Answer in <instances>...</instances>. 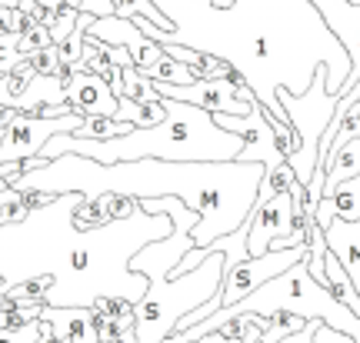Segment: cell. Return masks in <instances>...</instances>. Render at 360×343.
<instances>
[{
    "instance_id": "8fae6325",
    "label": "cell",
    "mask_w": 360,
    "mask_h": 343,
    "mask_svg": "<svg viewBox=\"0 0 360 343\" xmlns=\"http://www.w3.org/2000/svg\"><path fill=\"white\" fill-rule=\"evenodd\" d=\"M323 240H327V250L337 257V264L347 270L354 290L360 293V216L357 220L334 216L323 230Z\"/></svg>"
},
{
    "instance_id": "f546056e",
    "label": "cell",
    "mask_w": 360,
    "mask_h": 343,
    "mask_svg": "<svg viewBox=\"0 0 360 343\" xmlns=\"http://www.w3.org/2000/svg\"><path fill=\"white\" fill-rule=\"evenodd\" d=\"M310 343H354V337H347V333H340V330H334V327L321 323V327L314 330V340Z\"/></svg>"
},
{
    "instance_id": "d4e9b609",
    "label": "cell",
    "mask_w": 360,
    "mask_h": 343,
    "mask_svg": "<svg viewBox=\"0 0 360 343\" xmlns=\"http://www.w3.org/2000/svg\"><path fill=\"white\" fill-rule=\"evenodd\" d=\"M77 13L80 11H74V7H64V11H60V17L51 24V40H53V44H60V40L74 30V24H77Z\"/></svg>"
},
{
    "instance_id": "cb8c5ba5",
    "label": "cell",
    "mask_w": 360,
    "mask_h": 343,
    "mask_svg": "<svg viewBox=\"0 0 360 343\" xmlns=\"http://www.w3.org/2000/svg\"><path fill=\"white\" fill-rule=\"evenodd\" d=\"M4 77H7V87H11V97H20V93H24V87L30 84V80H34V67L27 64V57H24L20 64L13 67V70H7Z\"/></svg>"
},
{
    "instance_id": "6da1fadb",
    "label": "cell",
    "mask_w": 360,
    "mask_h": 343,
    "mask_svg": "<svg viewBox=\"0 0 360 343\" xmlns=\"http://www.w3.org/2000/svg\"><path fill=\"white\" fill-rule=\"evenodd\" d=\"M154 4L174 20V30L164 34L147 17H134L137 30L154 44H180L227 60L237 80L267 110L283 157L294 147V134L287 127L277 90L304 93L317 67H327V93H340L350 77L347 51L310 0H233L231 7H214V0Z\"/></svg>"
},
{
    "instance_id": "2e32d148",
    "label": "cell",
    "mask_w": 360,
    "mask_h": 343,
    "mask_svg": "<svg viewBox=\"0 0 360 343\" xmlns=\"http://www.w3.org/2000/svg\"><path fill=\"white\" fill-rule=\"evenodd\" d=\"M114 13L117 17H127V20H134V17H147V20H150L154 27H160L164 34L174 30V20L164 17V11L157 7L154 0H114Z\"/></svg>"
},
{
    "instance_id": "ffe728a7",
    "label": "cell",
    "mask_w": 360,
    "mask_h": 343,
    "mask_svg": "<svg viewBox=\"0 0 360 343\" xmlns=\"http://www.w3.org/2000/svg\"><path fill=\"white\" fill-rule=\"evenodd\" d=\"M53 40H51V30H47V27L44 24H34V20H30V24H27V30L24 34H17V47H20V53H34V51H40V47H51Z\"/></svg>"
},
{
    "instance_id": "ba28073f",
    "label": "cell",
    "mask_w": 360,
    "mask_h": 343,
    "mask_svg": "<svg viewBox=\"0 0 360 343\" xmlns=\"http://www.w3.org/2000/svg\"><path fill=\"white\" fill-rule=\"evenodd\" d=\"M157 84V93L160 97H174V101H184V103H193L200 107L207 114H247L250 110V101H240L237 97V87L240 80L237 77H214V80H193V84H184V87H174V84Z\"/></svg>"
},
{
    "instance_id": "277c9868",
    "label": "cell",
    "mask_w": 360,
    "mask_h": 343,
    "mask_svg": "<svg viewBox=\"0 0 360 343\" xmlns=\"http://www.w3.org/2000/svg\"><path fill=\"white\" fill-rule=\"evenodd\" d=\"M220 283H224V254L214 247L197 267L180 277H147V293L141 297V304H134L137 343H164L174 333L177 320L210 300L220 290Z\"/></svg>"
},
{
    "instance_id": "d6a6232c",
    "label": "cell",
    "mask_w": 360,
    "mask_h": 343,
    "mask_svg": "<svg viewBox=\"0 0 360 343\" xmlns=\"http://www.w3.org/2000/svg\"><path fill=\"white\" fill-rule=\"evenodd\" d=\"M13 114H17L13 107H0V130H7V124L13 120Z\"/></svg>"
},
{
    "instance_id": "3957f363",
    "label": "cell",
    "mask_w": 360,
    "mask_h": 343,
    "mask_svg": "<svg viewBox=\"0 0 360 343\" xmlns=\"http://www.w3.org/2000/svg\"><path fill=\"white\" fill-rule=\"evenodd\" d=\"M244 150V140L231 130L217 127L214 114H207L193 103L164 97V120L154 127H134L124 137L114 140H80L74 134H53L37 157L53 160L60 153H80L97 164H117V160H170V164H217V160H237Z\"/></svg>"
},
{
    "instance_id": "ac0fdd59",
    "label": "cell",
    "mask_w": 360,
    "mask_h": 343,
    "mask_svg": "<svg viewBox=\"0 0 360 343\" xmlns=\"http://www.w3.org/2000/svg\"><path fill=\"white\" fill-rule=\"evenodd\" d=\"M147 77H150V80H160V84H174V87H184V84L200 80V74H197L191 64H180L174 57H164L160 64H154L147 70Z\"/></svg>"
},
{
    "instance_id": "e575fe53",
    "label": "cell",
    "mask_w": 360,
    "mask_h": 343,
    "mask_svg": "<svg viewBox=\"0 0 360 343\" xmlns=\"http://www.w3.org/2000/svg\"><path fill=\"white\" fill-rule=\"evenodd\" d=\"M347 4H360V0H347Z\"/></svg>"
},
{
    "instance_id": "4dcf8cb0",
    "label": "cell",
    "mask_w": 360,
    "mask_h": 343,
    "mask_svg": "<svg viewBox=\"0 0 360 343\" xmlns=\"http://www.w3.org/2000/svg\"><path fill=\"white\" fill-rule=\"evenodd\" d=\"M37 343H70V340L57 337V333H53V327L47 323V320H37Z\"/></svg>"
},
{
    "instance_id": "836d02e7",
    "label": "cell",
    "mask_w": 360,
    "mask_h": 343,
    "mask_svg": "<svg viewBox=\"0 0 360 343\" xmlns=\"http://www.w3.org/2000/svg\"><path fill=\"white\" fill-rule=\"evenodd\" d=\"M114 343H137V337H134V330H124L120 337H117Z\"/></svg>"
},
{
    "instance_id": "5b68a950",
    "label": "cell",
    "mask_w": 360,
    "mask_h": 343,
    "mask_svg": "<svg viewBox=\"0 0 360 343\" xmlns=\"http://www.w3.org/2000/svg\"><path fill=\"white\" fill-rule=\"evenodd\" d=\"M283 114H287V127L294 134V147L283 157L294 177L307 187L314 170H317V147L327 130V120L337 107V93H327V67H317V74L310 80V87L304 93H290V90H277Z\"/></svg>"
},
{
    "instance_id": "9a60e30c",
    "label": "cell",
    "mask_w": 360,
    "mask_h": 343,
    "mask_svg": "<svg viewBox=\"0 0 360 343\" xmlns=\"http://www.w3.org/2000/svg\"><path fill=\"white\" fill-rule=\"evenodd\" d=\"M130 130H134V124L117 120V117H84V124L77 130H70V134L80 140H114L130 134Z\"/></svg>"
},
{
    "instance_id": "7c38bea8",
    "label": "cell",
    "mask_w": 360,
    "mask_h": 343,
    "mask_svg": "<svg viewBox=\"0 0 360 343\" xmlns=\"http://www.w3.org/2000/svg\"><path fill=\"white\" fill-rule=\"evenodd\" d=\"M40 320H47L57 337H64L70 343H97V330H94V313L90 306H47L40 310Z\"/></svg>"
},
{
    "instance_id": "44dd1931",
    "label": "cell",
    "mask_w": 360,
    "mask_h": 343,
    "mask_svg": "<svg viewBox=\"0 0 360 343\" xmlns=\"http://www.w3.org/2000/svg\"><path fill=\"white\" fill-rule=\"evenodd\" d=\"M27 64L34 67V74H57V67H60V60H57V44L27 53Z\"/></svg>"
},
{
    "instance_id": "7a4b0ae2",
    "label": "cell",
    "mask_w": 360,
    "mask_h": 343,
    "mask_svg": "<svg viewBox=\"0 0 360 343\" xmlns=\"http://www.w3.org/2000/svg\"><path fill=\"white\" fill-rule=\"evenodd\" d=\"M264 180V164L250 160H217V164H170V160H117L97 164L80 153H60L44 160L37 170H27L13 180V190L47 193H84L87 200L101 193L127 197H177L197 210V227L191 230L193 247H207L224 233H233L250 220L257 190Z\"/></svg>"
},
{
    "instance_id": "83f0119b",
    "label": "cell",
    "mask_w": 360,
    "mask_h": 343,
    "mask_svg": "<svg viewBox=\"0 0 360 343\" xmlns=\"http://www.w3.org/2000/svg\"><path fill=\"white\" fill-rule=\"evenodd\" d=\"M94 40H97V37H94ZM97 44H101L103 57H107V60H110L114 67H120V70H124V67H134L127 47H120V44H103V40H97Z\"/></svg>"
},
{
    "instance_id": "d6986e66",
    "label": "cell",
    "mask_w": 360,
    "mask_h": 343,
    "mask_svg": "<svg viewBox=\"0 0 360 343\" xmlns=\"http://www.w3.org/2000/svg\"><path fill=\"white\" fill-rule=\"evenodd\" d=\"M330 197H334V216H340V220H357L360 216V174L344 180Z\"/></svg>"
},
{
    "instance_id": "e0dca14e",
    "label": "cell",
    "mask_w": 360,
    "mask_h": 343,
    "mask_svg": "<svg viewBox=\"0 0 360 343\" xmlns=\"http://www.w3.org/2000/svg\"><path fill=\"white\" fill-rule=\"evenodd\" d=\"M120 84H124L120 97H130V101H137V103L160 101V93H157V84H154V80H150L147 74H141L137 67H124V70H120Z\"/></svg>"
},
{
    "instance_id": "52a82bcc",
    "label": "cell",
    "mask_w": 360,
    "mask_h": 343,
    "mask_svg": "<svg viewBox=\"0 0 360 343\" xmlns=\"http://www.w3.org/2000/svg\"><path fill=\"white\" fill-rule=\"evenodd\" d=\"M307 257V247H287V250H267L260 257H247L233 267H224V283H220V297L224 306L244 300L247 293H254L260 283L274 280L277 273H283L287 267H294L297 260Z\"/></svg>"
},
{
    "instance_id": "5bb4252c",
    "label": "cell",
    "mask_w": 360,
    "mask_h": 343,
    "mask_svg": "<svg viewBox=\"0 0 360 343\" xmlns=\"http://www.w3.org/2000/svg\"><path fill=\"white\" fill-rule=\"evenodd\" d=\"M117 120H127L134 127H154L164 120V97L150 103H137L130 97H117Z\"/></svg>"
},
{
    "instance_id": "7402d4cb",
    "label": "cell",
    "mask_w": 360,
    "mask_h": 343,
    "mask_svg": "<svg viewBox=\"0 0 360 343\" xmlns=\"http://www.w3.org/2000/svg\"><path fill=\"white\" fill-rule=\"evenodd\" d=\"M20 60H24V53L17 47V34H0V77L13 70Z\"/></svg>"
},
{
    "instance_id": "30bf717a",
    "label": "cell",
    "mask_w": 360,
    "mask_h": 343,
    "mask_svg": "<svg viewBox=\"0 0 360 343\" xmlns=\"http://www.w3.org/2000/svg\"><path fill=\"white\" fill-rule=\"evenodd\" d=\"M67 107L80 117H117V97L110 84L97 74H84V70H74L70 84L64 90Z\"/></svg>"
},
{
    "instance_id": "f1b7e54d",
    "label": "cell",
    "mask_w": 360,
    "mask_h": 343,
    "mask_svg": "<svg viewBox=\"0 0 360 343\" xmlns=\"http://www.w3.org/2000/svg\"><path fill=\"white\" fill-rule=\"evenodd\" d=\"M74 11L94 17H114V0H74Z\"/></svg>"
},
{
    "instance_id": "603a6c76",
    "label": "cell",
    "mask_w": 360,
    "mask_h": 343,
    "mask_svg": "<svg viewBox=\"0 0 360 343\" xmlns=\"http://www.w3.org/2000/svg\"><path fill=\"white\" fill-rule=\"evenodd\" d=\"M30 17L20 7H0V34H24Z\"/></svg>"
},
{
    "instance_id": "484cf974",
    "label": "cell",
    "mask_w": 360,
    "mask_h": 343,
    "mask_svg": "<svg viewBox=\"0 0 360 343\" xmlns=\"http://www.w3.org/2000/svg\"><path fill=\"white\" fill-rule=\"evenodd\" d=\"M0 343H37V320L13 327V330H0Z\"/></svg>"
},
{
    "instance_id": "4fadbf2b",
    "label": "cell",
    "mask_w": 360,
    "mask_h": 343,
    "mask_svg": "<svg viewBox=\"0 0 360 343\" xmlns=\"http://www.w3.org/2000/svg\"><path fill=\"white\" fill-rule=\"evenodd\" d=\"M357 174H360V137H354V140H347V143L334 153V160H330L327 174H323L321 197H330V193H334L344 180L357 177Z\"/></svg>"
},
{
    "instance_id": "8992f818",
    "label": "cell",
    "mask_w": 360,
    "mask_h": 343,
    "mask_svg": "<svg viewBox=\"0 0 360 343\" xmlns=\"http://www.w3.org/2000/svg\"><path fill=\"white\" fill-rule=\"evenodd\" d=\"M217 127L231 130L244 140V150L237 153V160H250V164H264V170H274V167H283L281 147H277V137H274V127H270L267 110L260 107L257 101L250 103L247 114H214Z\"/></svg>"
},
{
    "instance_id": "1f68e13d",
    "label": "cell",
    "mask_w": 360,
    "mask_h": 343,
    "mask_svg": "<svg viewBox=\"0 0 360 343\" xmlns=\"http://www.w3.org/2000/svg\"><path fill=\"white\" fill-rule=\"evenodd\" d=\"M0 107H11V87H7V77H0Z\"/></svg>"
},
{
    "instance_id": "9c48e42d",
    "label": "cell",
    "mask_w": 360,
    "mask_h": 343,
    "mask_svg": "<svg viewBox=\"0 0 360 343\" xmlns=\"http://www.w3.org/2000/svg\"><path fill=\"white\" fill-rule=\"evenodd\" d=\"M87 34L90 37H97V40H103V44H120V47H127L130 60H134V67H137L141 74H147L150 67L160 64V60L167 57L160 44H154L150 37H143L134 20L117 17V13L114 17H97V20L87 27Z\"/></svg>"
},
{
    "instance_id": "4316f807",
    "label": "cell",
    "mask_w": 360,
    "mask_h": 343,
    "mask_svg": "<svg viewBox=\"0 0 360 343\" xmlns=\"http://www.w3.org/2000/svg\"><path fill=\"white\" fill-rule=\"evenodd\" d=\"M27 214H30V207L24 204V197H17V200H11V204L0 207V224H20V220H27Z\"/></svg>"
}]
</instances>
